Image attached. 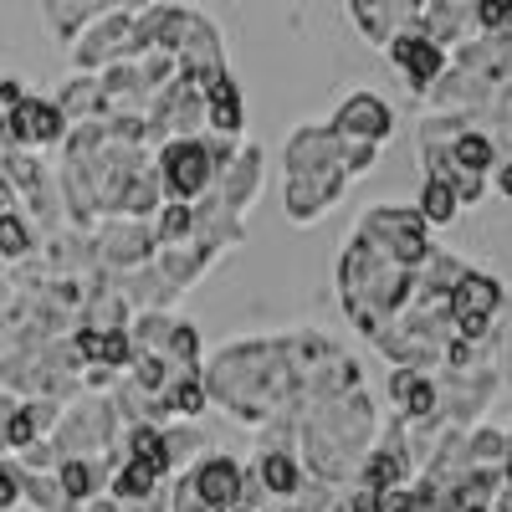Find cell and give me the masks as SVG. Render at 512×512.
<instances>
[{
	"mask_svg": "<svg viewBox=\"0 0 512 512\" xmlns=\"http://www.w3.org/2000/svg\"><path fill=\"white\" fill-rule=\"evenodd\" d=\"M205 390H210V405H221L251 431H262V425L282 415H297V405H303V379L292 369L287 338L226 344L205 364Z\"/></svg>",
	"mask_w": 512,
	"mask_h": 512,
	"instance_id": "6da1fadb",
	"label": "cell"
},
{
	"mask_svg": "<svg viewBox=\"0 0 512 512\" xmlns=\"http://www.w3.org/2000/svg\"><path fill=\"white\" fill-rule=\"evenodd\" d=\"M349 241H359L364 251H374L379 262H390L400 272H420L425 262H431V251H436L431 246V226L420 221L415 205H369Z\"/></svg>",
	"mask_w": 512,
	"mask_h": 512,
	"instance_id": "7a4b0ae2",
	"label": "cell"
},
{
	"mask_svg": "<svg viewBox=\"0 0 512 512\" xmlns=\"http://www.w3.org/2000/svg\"><path fill=\"white\" fill-rule=\"evenodd\" d=\"M154 175L164 190V205H200L205 195H216L221 169L210 159L205 134L200 139H169L154 149Z\"/></svg>",
	"mask_w": 512,
	"mask_h": 512,
	"instance_id": "3957f363",
	"label": "cell"
},
{
	"mask_svg": "<svg viewBox=\"0 0 512 512\" xmlns=\"http://www.w3.org/2000/svg\"><path fill=\"white\" fill-rule=\"evenodd\" d=\"M436 420L451 425V431H477V415L497 400L502 390V374L497 369H477V374H451V369H436Z\"/></svg>",
	"mask_w": 512,
	"mask_h": 512,
	"instance_id": "277c9868",
	"label": "cell"
},
{
	"mask_svg": "<svg viewBox=\"0 0 512 512\" xmlns=\"http://www.w3.org/2000/svg\"><path fill=\"white\" fill-rule=\"evenodd\" d=\"M88 241H93V251H98V267L103 272H139V267H149L154 256H159V236H154V226L149 221H98L93 231H88Z\"/></svg>",
	"mask_w": 512,
	"mask_h": 512,
	"instance_id": "5b68a950",
	"label": "cell"
},
{
	"mask_svg": "<svg viewBox=\"0 0 512 512\" xmlns=\"http://www.w3.org/2000/svg\"><path fill=\"white\" fill-rule=\"evenodd\" d=\"M67 118H62V108L57 103H47V98H21L16 108H11V118H6V134H0V149H26V154H36V149H52V144H67Z\"/></svg>",
	"mask_w": 512,
	"mask_h": 512,
	"instance_id": "8992f818",
	"label": "cell"
},
{
	"mask_svg": "<svg viewBox=\"0 0 512 512\" xmlns=\"http://www.w3.org/2000/svg\"><path fill=\"white\" fill-rule=\"evenodd\" d=\"M390 62H395V72L405 77V88H410L415 98H425V93H431L436 82L446 77L451 52L436 47V41L420 36V31H400V36L390 41Z\"/></svg>",
	"mask_w": 512,
	"mask_h": 512,
	"instance_id": "52a82bcc",
	"label": "cell"
},
{
	"mask_svg": "<svg viewBox=\"0 0 512 512\" xmlns=\"http://www.w3.org/2000/svg\"><path fill=\"white\" fill-rule=\"evenodd\" d=\"M344 190H349V175H344V169H323V175H287V185H282L287 221H297V226L323 221L328 210L344 200Z\"/></svg>",
	"mask_w": 512,
	"mask_h": 512,
	"instance_id": "ba28073f",
	"label": "cell"
},
{
	"mask_svg": "<svg viewBox=\"0 0 512 512\" xmlns=\"http://www.w3.org/2000/svg\"><path fill=\"white\" fill-rule=\"evenodd\" d=\"M190 492L210 507V512H231V507H241V497H246V466L236 461V456H200L195 466H190Z\"/></svg>",
	"mask_w": 512,
	"mask_h": 512,
	"instance_id": "9c48e42d",
	"label": "cell"
},
{
	"mask_svg": "<svg viewBox=\"0 0 512 512\" xmlns=\"http://www.w3.org/2000/svg\"><path fill=\"white\" fill-rule=\"evenodd\" d=\"M328 123H333V134H338V139H349V144H374V149L395 134V113H390V103L374 98V93H354V98H344Z\"/></svg>",
	"mask_w": 512,
	"mask_h": 512,
	"instance_id": "30bf717a",
	"label": "cell"
},
{
	"mask_svg": "<svg viewBox=\"0 0 512 512\" xmlns=\"http://www.w3.org/2000/svg\"><path fill=\"white\" fill-rule=\"evenodd\" d=\"M287 175H323V169H344V139L333 134V123H303L282 149Z\"/></svg>",
	"mask_w": 512,
	"mask_h": 512,
	"instance_id": "8fae6325",
	"label": "cell"
},
{
	"mask_svg": "<svg viewBox=\"0 0 512 512\" xmlns=\"http://www.w3.org/2000/svg\"><path fill=\"white\" fill-rule=\"evenodd\" d=\"M390 400L400 425H431L436 420V379L415 369H390Z\"/></svg>",
	"mask_w": 512,
	"mask_h": 512,
	"instance_id": "7c38bea8",
	"label": "cell"
},
{
	"mask_svg": "<svg viewBox=\"0 0 512 512\" xmlns=\"http://www.w3.org/2000/svg\"><path fill=\"white\" fill-rule=\"evenodd\" d=\"M349 21L364 31L369 47H384V52H390V41H395L400 31H410L415 6H395V0H384V6H369V0H354V6H349Z\"/></svg>",
	"mask_w": 512,
	"mask_h": 512,
	"instance_id": "4fadbf2b",
	"label": "cell"
},
{
	"mask_svg": "<svg viewBox=\"0 0 512 512\" xmlns=\"http://www.w3.org/2000/svg\"><path fill=\"white\" fill-rule=\"evenodd\" d=\"M256 190H262V149H256V144H241V154H236V164L221 175L216 195H221V205H226V210L246 216V205H251V195H256Z\"/></svg>",
	"mask_w": 512,
	"mask_h": 512,
	"instance_id": "5bb4252c",
	"label": "cell"
},
{
	"mask_svg": "<svg viewBox=\"0 0 512 512\" xmlns=\"http://www.w3.org/2000/svg\"><path fill=\"white\" fill-rule=\"evenodd\" d=\"M241 128H246L241 88H236V77H221L216 88L205 93V134H216V139H241Z\"/></svg>",
	"mask_w": 512,
	"mask_h": 512,
	"instance_id": "9a60e30c",
	"label": "cell"
},
{
	"mask_svg": "<svg viewBox=\"0 0 512 512\" xmlns=\"http://www.w3.org/2000/svg\"><path fill=\"white\" fill-rule=\"evenodd\" d=\"M36 231H31V221L21 216V210H11V216H0V262L6 267H21V262H31L36 256Z\"/></svg>",
	"mask_w": 512,
	"mask_h": 512,
	"instance_id": "2e32d148",
	"label": "cell"
},
{
	"mask_svg": "<svg viewBox=\"0 0 512 512\" xmlns=\"http://www.w3.org/2000/svg\"><path fill=\"white\" fill-rule=\"evenodd\" d=\"M169 415H180V420H195L210 410V390H205V369L200 374H175V384H169V395H164Z\"/></svg>",
	"mask_w": 512,
	"mask_h": 512,
	"instance_id": "e0dca14e",
	"label": "cell"
},
{
	"mask_svg": "<svg viewBox=\"0 0 512 512\" xmlns=\"http://www.w3.org/2000/svg\"><path fill=\"white\" fill-rule=\"evenodd\" d=\"M415 210H420V221H425V226H451V221L461 216V200H456L451 180H425Z\"/></svg>",
	"mask_w": 512,
	"mask_h": 512,
	"instance_id": "ac0fdd59",
	"label": "cell"
},
{
	"mask_svg": "<svg viewBox=\"0 0 512 512\" xmlns=\"http://www.w3.org/2000/svg\"><path fill=\"white\" fill-rule=\"evenodd\" d=\"M98 16H103V6H62V0H52V6H47V26H52L62 41H77Z\"/></svg>",
	"mask_w": 512,
	"mask_h": 512,
	"instance_id": "d6986e66",
	"label": "cell"
},
{
	"mask_svg": "<svg viewBox=\"0 0 512 512\" xmlns=\"http://www.w3.org/2000/svg\"><path fill=\"white\" fill-rule=\"evenodd\" d=\"M21 502H26V477L16 472V461L0 456V512H11Z\"/></svg>",
	"mask_w": 512,
	"mask_h": 512,
	"instance_id": "ffe728a7",
	"label": "cell"
},
{
	"mask_svg": "<svg viewBox=\"0 0 512 512\" xmlns=\"http://www.w3.org/2000/svg\"><path fill=\"white\" fill-rule=\"evenodd\" d=\"M374 159H379V149H374V144H349V139H344V175H349V180L369 175Z\"/></svg>",
	"mask_w": 512,
	"mask_h": 512,
	"instance_id": "44dd1931",
	"label": "cell"
},
{
	"mask_svg": "<svg viewBox=\"0 0 512 512\" xmlns=\"http://www.w3.org/2000/svg\"><path fill=\"white\" fill-rule=\"evenodd\" d=\"M169 512H210V507L190 492V482H185V477H175V487H169Z\"/></svg>",
	"mask_w": 512,
	"mask_h": 512,
	"instance_id": "7402d4cb",
	"label": "cell"
},
{
	"mask_svg": "<svg viewBox=\"0 0 512 512\" xmlns=\"http://www.w3.org/2000/svg\"><path fill=\"white\" fill-rule=\"evenodd\" d=\"M502 487H512V431H507V456H502Z\"/></svg>",
	"mask_w": 512,
	"mask_h": 512,
	"instance_id": "603a6c76",
	"label": "cell"
},
{
	"mask_svg": "<svg viewBox=\"0 0 512 512\" xmlns=\"http://www.w3.org/2000/svg\"><path fill=\"white\" fill-rule=\"evenodd\" d=\"M231 512H251V507H231Z\"/></svg>",
	"mask_w": 512,
	"mask_h": 512,
	"instance_id": "cb8c5ba5",
	"label": "cell"
}]
</instances>
